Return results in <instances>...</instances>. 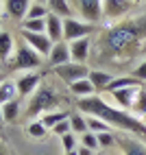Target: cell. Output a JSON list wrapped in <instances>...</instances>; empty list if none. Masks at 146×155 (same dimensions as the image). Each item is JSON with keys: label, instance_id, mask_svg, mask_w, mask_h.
Returning a JSON list of instances; mask_svg holds the SVG:
<instances>
[{"label": "cell", "instance_id": "36", "mask_svg": "<svg viewBox=\"0 0 146 155\" xmlns=\"http://www.w3.org/2000/svg\"><path fill=\"white\" fill-rule=\"evenodd\" d=\"M79 155H96V151H92V149H85V147H79L76 149Z\"/></svg>", "mask_w": 146, "mask_h": 155}, {"label": "cell", "instance_id": "12", "mask_svg": "<svg viewBox=\"0 0 146 155\" xmlns=\"http://www.w3.org/2000/svg\"><path fill=\"white\" fill-rule=\"evenodd\" d=\"M68 46H70V59L72 61H76V64H87V59L92 55V39L89 37L70 42Z\"/></svg>", "mask_w": 146, "mask_h": 155}, {"label": "cell", "instance_id": "6", "mask_svg": "<svg viewBox=\"0 0 146 155\" xmlns=\"http://www.w3.org/2000/svg\"><path fill=\"white\" fill-rule=\"evenodd\" d=\"M72 2H74V9L81 15V20H85V22L98 24L105 20V15H102V0H72Z\"/></svg>", "mask_w": 146, "mask_h": 155}, {"label": "cell", "instance_id": "45", "mask_svg": "<svg viewBox=\"0 0 146 155\" xmlns=\"http://www.w3.org/2000/svg\"><path fill=\"white\" fill-rule=\"evenodd\" d=\"M0 131H2V122H0Z\"/></svg>", "mask_w": 146, "mask_h": 155}, {"label": "cell", "instance_id": "18", "mask_svg": "<svg viewBox=\"0 0 146 155\" xmlns=\"http://www.w3.org/2000/svg\"><path fill=\"white\" fill-rule=\"evenodd\" d=\"M118 144L122 147L124 155H146V144L140 138H124V140H118Z\"/></svg>", "mask_w": 146, "mask_h": 155}, {"label": "cell", "instance_id": "32", "mask_svg": "<svg viewBox=\"0 0 146 155\" xmlns=\"http://www.w3.org/2000/svg\"><path fill=\"white\" fill-rule=\"evenodd\" d=\"M79 138H81V147L92 149V151H98V149H100V147H98V138H96V133L87 131V133H83V136H79Z\"/></svg>", "mask_w": 146, "mask_h": 155}, {"label": "cell", "instance_id": "39", "mask_svg": "<svg viewBox=\"0 0 146 155\" xmlns=\"http://www.w3.org/2000/svg\"><path fill=\"white\" fill-rule=\"evenodd\" d=\"M33 2H37V5H46L48 0H33Z\"/></svg>", "mask_w": 146, "mask_h": 155}, {"label": "cell", "instance_id": "23", "mask_svg": "<svg viewBox=\"0 0 146 155\" xmlns=\"http://www.w3.org/2000/svg\"><path fill=\"white\" fill-rule=\"evenodd\" d=\"M70 127H72V133H76V136H83V133H87V116L81 111H72L70 114Z\"/></svg>", "mask_w": 146, "mask_h": 155}, {"label": "cell", "instance_id": "41", "mask_svg": "<svg viewBox=\"0 0 146 155\" xmlns=\"http://www.w3.org/2000/svg\"><path fill=\"white\" fill-rule=\"evenodd\" d=\"M66 155H79V153H76V151H70V153H66Z\"/></svg>", "mask_w": 146, "mask_h": 155}, {"label": "cell", "instance_id": "37", "mask_svg": "<svg viewBox=\"0 0 146 155\" xmlns=\"http://www.w3.org/2000/svg\"><path fill=\"white\" fill-rule=\"evenodd\" d=\"M0 155H9V151H7V147H5L2 142H0Z\"/></svg>", "mask_w": 146, "mask_h": 155}, {"label": "cell", "instance_id": "10", "mask_svg": "<svg viewBox=\"0 0 146 155\" xmlns=\"http://www.w3.org/2000/svg\"><path fill=\"white\" fill-rule=\"evenodd\" d=\"M133 2L129 0H102V15L105 20H120L122 15L129 13Z\"/></svg>", "mask_w": 146, "mask_h": 155}, {"label": "cell", "instance_id": "28", "mask_svg": "<svg viewBox=\"0 0 146 155\" xmlns=\"http://www.w3.org/2000/svg\"><path fill=\"white\" fill-rule=\"evenodd\" d=\"M131 114H135L138 118H142L144 114H146V87H144V85H142V90L138 92V98H135V105H133Z\"/></svg>", "mask_w": 146, "mask_h": 155}, {"label": "cell", "instance_id": "11", "mask_svg": "<svg viewBox=\"0 0 146 155\" xmlns=\"http://www.w3.org/2000/svg\"><path fill=\"white\" fill-rule=\"evenodd\" d=\"M142 87H124V90H116V92H111V101L116 103V107L124 109V111H131L133 105H135V98H138V92Z\"/></svg>", "mask_w": 146, "mask_h": 155}, {"label": "cell", "instance_id": "40", "mask_svg": "<svg viewBox=\"0 0 146 155\" xmlns=\"http://www.w3.org/2000/svg\"><path fill=\"white\" fill-rule=\"evenodd\" d=\"M140 120H142V122H144V127H146V114H144V116H142V118H140Z\"/></svg>", "mask_w": 146, "mask_h": 155}, {"label": "cell", "instance_id": "42", "mask_svg": "<svg viewBox=\"0 0 146 155\" xmlns=\"http://www.w3.org/2000/svg\"><path fill=\"white\" fill-rule=\"evenodd\" d=\"M96 155H105V151H96Z\"/></svg>", "mask_w": 146, "mask_h": 155}, {"label": "cell", "instance_id": "24", "mask_svg": "<svg viewBox=\"0 0 146 155\" xmlns=\"http://www.w3.org/2000/svg\"><path fill=\"white\" fill-rule=\"evenodd\" d=\"M68 118H70V114H68V111H59V109H55V111H48V114H44V116H41L39 120L44 122V127H46V129H50V131H53V129L59 125L61 120H68Z\"/></svg>", "mask_w": 146, "mask_h": 155}, {"label": "cell", "instance_id": "22", "mask_svg": "<svg viewBox=\"0 0 146 155\" xmlns=\"http://www.w3.org/2000/svg\"><path fill=\"white\" fill-rule=\"evenodd\" d=\"M70 92H72L76 98H87V96H94V94H96V87L89 83V79H81V81H76V83L70 85Z\"/></svg>", "mask_w": 146, "mask_h": 155}, {"label": "cell", "instance_id": "34", "mask_svg": "<svg viewBox=\"0 0 146 155\" xmlns=\"http://www.w3.org/2000/svg\"><path fill=\"white\" fill-rule=\"evenodd\" d=\"M131 77H135L138 81H146V59H142L138 66H133Z\"/></svg>", "mask_w": 146, "mask_h": 155}, {"label": "cell", "instance_id": "15", "mask_svg": "<svg viewBox=\"0 0 146 155\" xmlns=\"http://www.w3.org/2000/svg\"><path fill=\"white\" fill-rule=\"evenodd\" d=\"M68 61H72L70 59V46H68V42H57L53 46V50H50V55H48V64L53 68H57V66L68 64Z\"/></svg>", "mask_w": 146, "mask_h": 155}, {"label": "cell", "instance_id": "38", "mask_svg": "<svg viewBox=\"0 0 146 155\" xmlns=\"http://www.w3.org/2000/svg\"><path fill=\"white\" fill-rule=\"evenodd\" d=\"M0 122H5V116H2V105H0Z\"/></svg>", "mask_w": 146, "mask_h": 155}, {"label": "cell", "instance_id": "31", "mask_svg": "<svg viewBox=\"0 0 146 155\" xmlns=\"http://www.w3.org/2000/svg\"><path fill=\"white\" fill-rule=\"evenodd\" d=\"M96 138H98V147L105 151V149H111V147H116L118 144V140H116V136L109 131V133H96Z\"/></svg>", "mask_w": 146, "mask_h": 155}, {"label": "cell", "instance_id": "20", "mask_svg": "<svg viewBox=\"0 0 146 155\" xmlns=\"http://www.w3.org/2000/svg\"><path fill=\"white\" fill-rule=\"evenodd\" d=\"M89 83L96 87V92H105L107 90V85L113 81V77L109 74V72H105V70H89Z\"/></svg>", "mask_w": 146, "mask_h": 155}, {"label": "cell", "instance_id": "27", "mask_svg": "<svg viewBox=\"0 0 146 155\" xmlns=\"http://www.w3.org/2000/svg\"><path fill=\"white\" fill-rule=\"evenodd\" d=\"M46 15H48V7L33 2V5L28 7V13H26L24 20H46Z\"/></svg>", "mask_w": 146, "mask_h": 155}, {"label": "cell", "instance_id": "9", "mask_svg": "<svg viewBox=\"0 0 146 155\" xmlns=\"http://www.w3.org/2000/svg\"><path fill=\"white\" fill-rule=\"evenodd\" d=\"M15 85H18L20 98H28V96H33L35 92L41 87V74H39L37 70H33V72H22V74L15 79Z\"/></svg>", "mask_w": 146, "mask_h": 155}, {"label": "cell", "instance_id": "46", "mask_svg": "<svg viewBox=\"0 0 146 155\" xmlns=\"http://www.w3.org/2000/svg\"><path fill=\"white\" fill-rule=\"evenodd\" d=\"M0 81H2V74H0Z\"/></svg>", "mask_w": 146, "mask_h": 155}, {"label": "cell", "instance_id": "1", "mask_svg": "<svg viewBox=\"0 0 146 155\" xmlns=\"http://www.w3.org/2000/svg\"><path fill=\"white\" fill-rule=\"evenodd\" d=\"M146 39V15L140 20H127L109 26L105 33H100V57L102 59H129L138 50H142V42Z\"/></svg>", "mask_w": 146, "mask_h": 155}, {"label": "cell", "instance_id": "43", "mask_svg": "<svg viewBox=\"0 0 146 155\" xmlns=\"http://www.w3.org/2000/svg\"><path fill=\"white\" fill-rule=\"evenodd\" d=\"M129 2H133V5H138V2H140V0H129Z\"/></svg>", "mask_w": 146, "mask_h": 155}, {"label": "cell", "instance_id": "48", "mask_svg": "<svg viewBox=\"0 0 146 155\" xmlns=\"http://www.w3.org/2000/svg\"><path fill=\"white\" fill-rule=\"evenodd\" d=\"M144 87H146V85H144Z\"/></svg>", "mask_w": 146, "mask_h": 155}, {"label": "cell", "instance_id": "2", "mask_svg": "<svg viewBox=\"0 0 146 155\" xmlns=\"http://www.w3.org/2000/svg\"><path fill=\"white\" fill-rule=\"evenodd\" d=\"M76 111L85 114V116H94V118H100L102 122H107L109 127H116L131 133V136H138V138H146V127L144 122L131 111H124L116 105H109V103L94 94L87 98H79L76 101Z\"/></svg>", "mask_w": 146, "mask_h": 155}, {"label": "cell", "instance_id": "44", "mask_svg": "<svg viewBox=\"0 0 146 155\" xmlns=\"http://www.w3.org/2000/svg\"><path fill=\"white\" fill-rule=\"evenodd\" d=\"M0 31H2V20H0Z\"/></svg>", "mask_w": 146, "mask_h": 155}, {"label": "cell", "instance_id": "19", "mask_svg": "<svg viewBox=\"0 0 146 155\" xmlns=\"http://www.w3.org/2000/svg\"><path fill=\"white\" fill-rule=\"evenodd\" d=\"M124 87H142V81H138L135 77L131 74H124V77H113V81L107 85V94H111V92H116V90H124Z\"/></svg>", "mask_w": 146, "mask_h": 155}, {"label": "cell", "instance_id": "4", "mask_svg": "<svg viewBox=\"0 0 146 155\" xmlns=\"http://www.w3.org/2000/svg\"><path fill=\"white\" fill-rule=\"evenodd\" d=\"M41 61H44V57L37 55L33 48H31L28 44H24L22 39L15 44V53L13 57L7 61V66L11 70H22V72H33L41 66Z\"/></svg>", "mask_w": 146, "mask_h": 155}, {"label": "cell", "instance_id": "21", "mask_svg": "<svg viewBox=\"0 0 146 155\" xmlns=\"http://www.w3.org/2000/svg\"><path fill=\"white\" fill-rule=\"evenodd\" d=\"M15 98H20L15 81L2 79L0 81V105H5V103H9V101H15Z\"/></svg>", "mask_w": 146, "mask_h": 155}, {"label": "cell", "instance_id": "17", "mask_svg": "<svg viewBox=\"0 0 146 155\" xmlns=\"http://www.w3.org/2000/svg\"><path fill=\"white\" fill-rule=\"evenodd\" d=\"M13 53H15V44H13L11 33L9 31H0V61L7 64L13 57Z\"/></svg>", "mask_w": 146, "mask_h": 155}, {"label": "cell", "instance_id": "26", "mask_svg": "<svg viewBox=\"0 0 146 155\" xmlns=\"http://www.w3.org/2000/svg\"><path fill=\"white\" fill-rule=\"evenodd\" d=\"M26 133H28L31 138H35V140H41V138H46L48 129L44 127V122L37 118V120H31L28 125H26Z\"/></svg>", "mask_w": 146, "mask_h": 155}, {"label": "cell", "instance_id": "25", "mask_svg": "<svg viewBox=\"0 0 146 155\" xmlns=\"http://www.w3.org/2000/svg\"><path fill=\"white\" fill-rule=\"evenodd\" d=\"M2 116H5V122H9V125L20 118V98L5 103L2 105Z\"/></svg>", "mask_w": 146, "mask_h": 155}, {"label": "cell", "instance_id": "30", "mask_svg": "<svg viewBox=\"0 0 146 155\" xmlns=\"http://www.w3.org/2000/svg\"><path fill=\"white\" fill-rule=\"evenodd\" d=\"M22 31H31V33H46V20H24Z\"/></svg>", "mask_w": 146, "mask_h": 155}, {"label": "cell", "instance_id": "14", "mask_svg": "<svg viewBox=\"0 0 146 155\" xmlns=\"http://www.w3.org/2000/svg\"><path fill=\"white\" fill-rule=\"evenodd\" d=\"M46 35L53 39V44L63 42V18H59L55 13L46 15Z\"/></svg>", "mask_w": 146, "mask_h": 155}, {"label": "cell", "instance_id": "8", "mask_svg": "<svg viewBox=\"0 0 146 155\" xmlns=\"http://www.w3.org/2000/svg\"><path fill=\"white\" fill-rule=\"evenodd\" d=\"M20 39H22L24 44H28L37 55L46 57V59H48L50 50H53V46H55L53 39H50L46 33H31V31H22V33H20Z\"/></svg>", "mask_w": 146, "mask_h": 155}, {"label": "cell", "instance_id": "33", "mask_svg": "<svg viewBox=\"0 0 146 155\" xmlns=\"http://www.w3.org/2000/svg\"><path fill=\"white\" fill-rule=\"evenodd\" d=\"M61 147H63L66 153L70 151H76V133H66V136H61Z\"/></svg>", "mask_w": 146, "mask_h": 155}, {"label": "cell", "instance_id": "47", "mask_svg": "<svg viewBox=\"0 0 146 155\" xmlns=\"http://www.w3.org/2000/svg\"><path fill=\"white\" fill-rule=\"evenodd\" d=\"M0 7H2V2H0Z\"/></svg>", "mask_w": 146, "mask_h": 155}, {"label": "cell", "instance_id": "16", "mask_svg": "<svg viewBox=\"0 0 146 155\" xmlns=\"http://www.w3.org/2000/svg\"><path fill=\"white\" fill-rule=\"evenodd\" d=\"M48 13H55L59 18H74V7H72L70 0H48L46 2Z\"/></svg>", "mask_w": 146, "mask_h": 155}, {"label": "cell", "instance_id": "7", "mask_svg": "<svg viewBox=\"0 0 146 155\" xmlns=\"http://www.w3.org/2000/svg\"><path fill=\"white\" fill-rule=\"evenodd\" d=\"M94 31V24L85 22V20H76V18H66L63 20V42H76V39L89 37Z\"/></svg>", "mask_w": 146, "mask_h": 155}, {"label": "cell", "instance_id": "5", "mask_svg": "<svg viewBox=\"0 0 146 155\" xmlns=\"http://www.w3.org/2000/svg\"><path fill=\"white\" fill-rule=\"evenodd\" d=\"M89 70L92 68L87 64H76V61H68V64H63V66L53 68L57 79H61L63 83H68V87L72 83H76V81H81V79H87L89 77Z\"/></svg>", "mask_w": 146, "mask_h": 155}, {"label": "cell", "instance_id": "35", "mask_svg": "<svg viewBox=\"0 0 146 155\" xmlns=\"http://www.w3.org/2000/svg\"><path fill=\"white\" fill-rule=\"evenodd\" d=\"M72 131V127H70V120H61L59 125L53 129V133H57V136L61 138V136H66V133H70Z\"/></svg>", "mask_w": 146, "mask_h": 155}, {"label": "cell", "instance_id": "13", "mask_svg": "<svg viewBox=\"0 0 146 155\" xmlns=\"http://www.w3.org/2000/svg\"><path fill=\"white\" fill-rule=\"evenodd\" d=\"M31 5H33V0H5V11H7V15L11 20L22 24Z\"/></svg>", "mask_w": 146, "mask_h": 155}, {"label": "cell", "instance_id": "3", "mask_svg": "<svg viewBox=\"0 0 146 155\" xmlns=\"http://www.w3.org/2000/svg\"><path fill=\"white\" fill-rule=\"evenodd\" d=\"M59 107V96H57V92L53 90V87H48V85H41L33 96H31V101H28V105H26V109H24V116L26 118H37L39 114L44 116V114H48V111H55Z\"/></svg>", "mask_w": 146, "mask_h": 155}, {"label": "cell", "instance_id": "29", "mask_svg": "<svg viewBox=\"0 0 146 155\" xmlns=\"http://www.w3.org/2000/svg\"><path fill=\"white\" fill-rule=\"evenodd\" d=\"M87 129L92 133H109L111 131V127L107 122H102L100 118H94V116H87Z\"/></svg>", "mask_w": 146, "mask_h": 155}]
</instances>
